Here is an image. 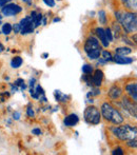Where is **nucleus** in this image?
<instances>
[{"label": "nucleus", "instance_id": "obj_11", "mask_svg": "<svg viewBox=\"0 0 137 155\" xmlns=\"http://www.w3.org/2000/svg\"><path fill=\"white\" fill-rule=\"evenodd\" d=\"M120 8L122 10L129 11V12H136L137 10V0H119Z\"/></svg>", "mask_w": 137, "mask_h": 155}, {"label": "nucleus", "instance_id": "obj_31", "mask_svg": "<svg viewBox=\"0 0 137 155\" xmlns=\"http://www.w3.org/2000/svg\"><path fill=\"white\" fill-rule=\"evenodd\" d=\"M27 115L29 117H34V111H33V109L32 108H28L27 109Z\"/></svg>", "mask_w": 137, "mask_h": 155}, {"label": "nucleus", "instance_id": "obj_15", "mask_svg": "<svg viewBox=\"0 0 137 155\" xmlns=\"http://www.w3.org/2000/svg\"><path fill=\"white\" fill-rule=\"evenodd\" d=\"M133 52V50L129 47H118L115 48V53L117 55H122V56H127L129 54H131Z\"/></svg>", "mask_w": 137, "mask_h": 155}, {"label": "nucleus", "instance_id": "obj_22", "mask_svg": "<svg viewBox=\"0 0 137 155\" xmlns=\"http://www.w3.org/2000/svg\"><path fill=\"white\" fill-rule=\"evenodd\" d=\"M93 71H94L93 70V65L90 64V63H86L82 67V73L83 74H92Z\"/></svg>", "mask_w": 137, "mask_h": 155}, {"label": "nucleus", "instance_id": "obj_18", "mask_svg": "<svg viewBox=\"0 0 137 155\" xmlns=\"http://www.w3.org/2000/svg\"><path fill=\"white\" fill-rule=\"evenodd\" d=\"M98 20H99V23L100 25H106L108 23V16H106V11L103 10H100L98 12Z\"/></svg>", "mask_w": 137, "mask_h": 155}, {"label": "nucleus", "instance_id": "obj_28", "mask_svg": "<svg viewBox=\"0 0 137 155\" xmlns=\"http://www.w3.org/2000/svg\"><path fill=\"white\" fill-rule=\"evenodd\" d=\"M12 28H13V31L15 32V34H18V33H20L21 27H20V25H19V23H15Z\"/></svg>", "mask_w": 137, "mask_h": 155}, {"label": "nucleus", "instance_id": "obj_2", "mask_svg": "<svg viewBox=\"0 0 137 155\" xmlns=\"http://www.w3.org/2000/svg\"><path fill=\"white\" fill-rule=\"evenodd\" d=\"M100 114L101 118H103L106 123L111 124L112 126H117L125 123V117L120 113V111L109 101H103L100 104Z\"/></svg>", "mask_w": 137, "mask_h": 155}, {"label": "nucleus", "instance_id": "obj_32", "mask_svg": "<svg viewBox=\"0 0 137 155\" xmlns=\"http://www.w3.org/2000/svg\"><path fill=\"white\" fill-rule=\"evenodd\" d=\"M36 92H37V94H38V95H44V92H43V89L41 88L40 86H37Z\"/></svg>", "mask_w": 137, "mask_h": 155}, {"label": "nucleus", "instance_id": "obj_38", "mask_svg": "<svg viewBox=\"0 0 137 155\" xmlns=\"http://www.w3.org/2000/svg\"><path fill=\"white\" fill-rule=\"evenodd\" d=\"M59 20H60L59 18H55V19H54V21H59Z\"/></svg>", "mask_w": 137, "mask_h": 155}, {"label": "nucleus", "instance_id": "obj_35", "mask_svg": "<svg viewBox=\"0 0 137 155\" xmlns=\"http://www.w3.org/2000/svg\"><path fill=\"white\" fill-rule=\"evenodd\" d=\"M13 116H14V119L18 120V119H20V113H19V112H15L14 114H13Z\"/></svg>", "mask_w": 137, "mask_h": 155}, {"label": "nucleus", "instance_id": "obj_24", "mask_svg": "<svg viewBox=\"0 0 137 155\" xmlns=\"http://www.w3.org/2000/svg\"><path fill=\"white\" fill-rule=\"evenodd\" d=\"M111 153H112L113 155H123L125 154V150H123L120 146H117V147H115L114 149L112 150Z\"/></svg>", "mask_w": 137, "mask_h": 155}, {"label": "nucleus", "instance_id": "obj_3", "mask_svg": "<svg viewBox=\"0 0 137 155\" xmlns=\"http://www.w3.org/2000/svg\"><path fill=\"white\" fill-rule=\"evenodd\" d=\"M110 135H112L115 139L119 141H123L129 140L132 139L134 137H136V126L135 124H117V126H112L110 129Z\"/></svg>", "mask_w": 137, "mask_h": 155}, {"label": "nucleus", "instance_id": "obj_16", "mask_svg": "<svg viewBox=\"0 0 137 155\" xmlns=\"http://www.w3.org/2000/svg\"><path fill=\"white\" fill-rule=\"evenodd\" d=\"M100 54H101V49H96V50H93V51L89 52V53L86 54V56H88V58L90 60H96L100 57Z\"/></svg>", "mask_w": 137, "mask_h": 155}, {"label": "nucleus", "instance_id": "obj_5", "mask_svg": "<svg viewBox=\"0 0 137 155\" xmlns=\"http://www.w3.org/2000/svg\"><path fill=\"white\" fill-rule=\"evenodd\" d=\"M120 106L121 109L128 112L134 119H136L137 117V107H136V102L133 101L132 99H130L127 95H122L120 99Z\"/></svg>", "mask_w": 137, "mask_h": 155}, {"label": "nucleus", "instance_id": "obj_19", "mask_svg": "<svg viewBox=\"0 0 137 155\" xmlns=\"http://www.w3.org/2000/svg\"><path fill=\"white\" fill-rule=\"evenodd\" d=\"M100 56H103V61H113V55L110 51L106 50V51H101Z\"/></svg>", "mask_w": 137, "mask_h": 155}, {"label": "nucleus", "instance_id": "obj_26", "mask_svg": "<svg viewBox=\"0 0 137 155\" xmlns=\"http://www.w3.org/2000/svg\"><path fill=\"white\" fill-rule=\"evenodd\" d=\"M55 96H56V98H57L58 101H61V102H66L67 101V100H66L67 99L66 95H64V94L60 93V91H56Z\"/></svg>", "mask_w": 137, "mask_h": 155}, {"label": "nucleus", "instance_id": "obj_27", "mask_svg": "<svg viewBox=\"0 0 137 155\" xmlns=\"http://www.w3.org/2000/svg\"><path fill=\"white\" fill-rule=\"evenodd\" d=\"M99 94H100V89H99L98 87H95V88L92 89V91L89 93V95H91V96H98Z\"/></svg>", "mask_w": 137, "mask_h": 155}, {"label": "nucleus", "instance_id": "obj_14", "mask_svg": "<svg viewBox=\"0 0 137 155\" xmlns=\"http://www.w3.org/2000/svg\"><path fill=\"white\" fill-rule=\"evenodd\" d=\"M113 61L118 63V64H130L134 61L133 58L131 57H127V56H122V55H115L113 56Z\"/></svg>", "mask_w": 137, "mask_h": 155}, {"label": "nucleus", "instance_id": "obj_20", "mask_svg": "<svg viewBox=\"0 0 137 155\" xmlns=\"http://www.w3.org/2000/svg\"><path fill=\"white\" fill-rule=\"evenodd\" d=\"M2 33H3L4 35H10L11 33L13 31V28H12V25L8 22H5L3 23V25H2V29H1Z\"/></svg>", "mask_w": 137, "mask_h": 155}, {"label": "nucleus", "instance_id": "obj_7", "mask_svg": "<svg viewBox=\"0 0 137 155\" xmlns=\"http://www.w3.org/2000/svg\"><path fill=\"white\" fill-rule=\"evenodd\" d=\"M96 49H101L100 42H99L97 37H95L94 35H90V36L86 37V39L84 40V43H83L84 53L88 54L89 52L93 51V50H96Z\"/></svg>", "mask_w": 137, "mask_h": 155}, {"label": "nucleus", "instance_id": "obj_29", "mask_svg": "<svg viewBox=\"0 0 137 155\" xmlns=\"http://www.w3.org/2000/svg\"><path fill=\"white\" fill-rule=\"evenodd\" d=\"M43 2H44L49 8H54V6H55V0H43Z\"/></svg>", "mask_w": 137, "mask_h": 155}, {"label": "nucleus", "instance_id": "obj_37", "mask_svg": "<svg viewBox=\"0 0 137 155\" xmlns=\"http://www.w3.org/2000/svg\"><path fill=\"white\" fill-rule=\"evenodd\" d=\"M4 51V47H3V45H2V43H0V53H1V52H3Z\"/></svg>", "mask_w": 137, "mask_h": 155}, {"label": "nucleus", "instance_id": "obj_36", "mask_svg": "<svg viewBox=\"0 0 137 155\" xmlns=\"http://www.w3.org/2000/svg\"><path fill=\"white\" fill-rule=\"evenodd\" d=\"M131 40H133V42H134V45H136V33H134V34H132V36H131Z\"/></svg>", "mask_w": 137, "mask_h": 155}, {"label": "nucleus", "instance_id": "obj_10", "mask_svg": "<svg viewBox=\"0 0 137 155\" xmlns=\"http://www.w3.org/2000/svg\"><path fill=\"white\" fill-rule=\"evenodd\" d=\"M104 79V74L103 72V70L97 69L94 71V74L92 75V86L94 87H100L103 82Z\"/></svg>", "mask_w": 137, "mask_h": 155}, {"label": "nucleus", "instance_id": "obj_6", "mask_svg": "<svg viewBox=\"0 0 137 155\" xmlns=\"http://www.w3.org/2000/svg\"><path fill=\"white\" fill-rule=\"evenodd\" d=\"M123 88H125V94L132 99L133 101L137 102V84L135 79H130L128 81L125 82L123 84Z\"/></svg>", "mask_w": 137, "mask_h": 155}, {"label": "nucleus", "instance_id": "obj_9", "mask_svg": "<svg viewBox=\"0 0 137 155\" xmlns=\"http://www.w3.org/2000/svg\"><path fill=\"white\" fill-rule=\"evenodd\" d=\"M123 95V90L118 86L117 84H113L108 91V97L111 100H119L121 98V96Z\"/></svg>", "mask_w": 137, "mask_h": 155}, {"label": "nucleus", "instance_id": "obj_30", "mask_svg": "<svg viewBox=\"0 0 137 155\" xmlns=\"http://www.w3.org/2000/svg\"><path fill=\"white\" fill-rule=\"evenodd\" d=\"M30 94H31V96L34 98V99H38V98H39V95L37 94L36 91L33 90V89H31V91H30Z\"/></svg>", "mask_w": 137, "mask_h": 155}, {"label": "nucleus", "instance_id": "obj_17", "mask_svg": "<svg viewBox=\"0 0 137 155\" xmlns=\"http://www.w3.org/2000/svg\"><path fill=\"white\" fill-rule=\"evenodd\" d=\"M22 62H23L22 58L19 57V56H16V57H14L11 60V67H12L13 69H18V68L21 67Z\"/></svg>", "mask_w": 137, "mask_h": 155}, {"label": "nucleus", "instance_id": "obj_34", "mask_svg": "<svg viewBox=\"0 0 137 155\" xmlns=\"http://www.w3.org/2000/svg\"><path fill=\"white\" fill-rule=\"evenodd\" d=\"M32 133H33L34 135H40L41 134V131H40V129H38V128H35L32 130Z\"/></svg>", "mask_w": 137, "mask_h": 155}, {"label": "nucleus", "instance_id": "obj_13", "mask_svg": "<svg viewBox=\"0 0 137 155\" xmlns=\"http://www.w3.org/2000/svg\"><path fill=\"white\" fill-rule=\"evenodd\" d=\"M64 123V126L66 127L72 128V127H75L76 124L79 123V117H78L76 114H74V113H72V114H69L68 116H66Z\"/></svg>", "mask_w": 137, "mask_h": 155}, {"label": "nucleus", "instance_id": "obj_25", "mask_svg": "<svg viewBox=\"0 0 137 155\" xmlns=\"http://www.w3.org/2000/svg\"><path fill=\"white\" fill-rule=\"evenodd\" d=\"M104 32H106V39H108L109 42H113L114 37H113V33L111 31L110 28H106V29H104Z\"/></svg>", "mask_w": 137, "mask_h": 155}, {"label": "nucleus", "instance_id": "obj_4", "mask_svg": "<svg viewBox=\"0 0 137 155\" xmlns=\"http://www.w3.org/2000/svg\"><path fill=\"white\" fill-rule=\"evenodd\" d=\"M84 120L89 124H98L101 121L100 110L95 106H89L84 110Z\"/></svg>", "mask_w": 137, "mask_h": 155}, {"label": "nucleus", "instance_id": "obj_1", "mask_svg": "<svg viewBox=\"0 0 137 155\" xmlns=\"http://www.w3.org/2000/svg\"><path fill=\"white\" fill-rule=\"evenodd\" d=\"M115 19L120 25L121 29L126 34H134L137 30V17L136 12H129V11L117 8L114 13Z\"/></svg>", "mask_w": 137, "mask_h": 155}, {"label": "nucleus", "instance_id": "obj_21", "mask_svg": "<svg viewBox=\"0 0 137 155\" xmlns=\"http://www.w3.org/2000/svg\"><path fill=\"white\" fill-rule=\"evenodd\" d=\"M136 137H134V138L132 139H129V140H126L125 141V145L127 146L128 148H130V149H136L137 147V143H136Z\"/></svg>", "mask_w": 137, "mask_h": 155}, {"label": "nucleus", "instance_id": "obj_23", "mask_svg": "<svg viewBox=\"0 0 137 155\" xmlns=\"http://www.w3.org/2000/svg\"><path fill=\"white\" fill-rule=\"evenodd\" d=\"M34 32V27H25V28H21L20 30V34L21 35H29L32 34Z\"/></svg>", "mask_w": 137, "mask_h": 155}, {"label": "nucleus", "instance_id": "obj_39", "mask_svg": "<svg viewBox=\"0 0 137 155\" xmlns=\"http://www.w3.org/2000/svg\"><path fill=\"white\" fill-rule=\"evenodd\" d=\"M1 19H2V16H1V15H0V20H1Z\"/></svg>", "mask_w": 137, "mask_h": 155}, {"label": "nucleus", "instance_id": "obj_12", "mask_svg": "<svg viewBox=\"0 0 137 155\" xmlns=\"http://www.w3.org/2000/svg\"><path fill=\"white\" fill-rule=\"evenodd\" d=\"M95 34H96V37L98 38L99 42L101 43V45H103V48H106L108 49L109 45H110V42L108 41V39H106V32H104V29L103 28H96L95 29Z\"/></svg>", "mask_w": 137, "mask_h": 155}, {"label": "nucleus", "instance_id": "obj_8", "mask_svg": "<svg viewBox=\"0 0 137 155\" xmlns=\"http://www.w3.org/2000/svg\"><path fill=\"white\" fill-rule=\"evenodd\" d=\"M2 15L6 17L15 16V15H18L19 13L22 12V8H21L19 4L16 3H8L1 8Z\"/></svg>", "mask_w": 137, "mask_h": 155}, {"label": "nucleus", "instance_id": "obj_33", "mask_svg": "<svg viewBox=\"0 0 137 155\" xmlns=\"http://www.w3.org/2000/svg\"><path fill=\"white\" fill-rule=\"evenodd\" d=\"M11 1H12V0H0V8H3V6L5 5V4L10 3Z\"/></svg>", "mask_w": 137, "mask_h": 155}]
</instances>
